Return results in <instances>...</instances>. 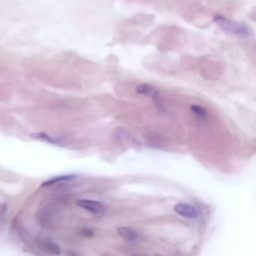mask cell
I'll list each match as a JSON object with an SVG mask.
<instances>
[{
	"label": "cell",
	"instance_id": "cell-1",
	"mask_svg": "<svg viewBox=\"0 0 256 256\" xmlns=\"http://www.w3.org/2000/svg\"><path fill=\"white\" fill-rule=\"evenodd\" d=\"M215 22H217L224 30L230 32V33H232V34L239 35V36H246L248 34V31H247L246 27L240 25L237 22L229 20L225 17L217 16V17H215Z\"/></svg>",
	"mask_w": 256,
	"mask_h": 256
},
{
	"label": "cell",
	"instance_id": "cell-2",
	"mask_svg": "<svg viewBox=\"0 0 256 256\" xmlns=\"http://www.w3.org/2000/svg\"><path fill=\"white\" fill-rule=\"evenodd\" d=\"M76 204L80 208L87 210V211L94 213V214H101L105 209V207L103 206L102 203H100L98 201L90 200V199H79L76 202Z\"/></svg>",
	"mask_w": 256,
	"mask_h": 256
},
{
	"label": "cell",
	"instance_id": "cell-3",
	"mask_svg": "<svg viewBox=\"0 0 256 256\" xmlns=\"http://www.w3.org/2000/svg\"><path fill=\"white\" fill-rule=\"evenodd\" d=\"M117 233L125 240L127 241H133L137 238V232L135 230H133L130 227H126V226H121L117 228Z\"/></svg>",
	"mask_w": 256,
	"mask_h": 256
},
{
	"label": "cell",
	"instance_id": "cell-4",
	"mask_svg": "<svg viewBox=\"0 0 256 256\" xmlns=\"http://www.w3.org/2000/svg\"><path fill=\"white\" fill-rule=\"evenodd\" d=\"M137 93L145 95V96H149V97H152L153 99H157V95H158V91L151 85L148 84H142L140 86H138L137 88Z\"/></svg>",
	"mask_w": 256,
	"mask_h": 256
},
{
	"label": "cell",
	"instance_id": "cell-5",
	"mask_svg": "<svg viewBox=\"0 0 256 256\" xmlns=\"http://www.w3.org/2000/svg\"><path fill=\"white\" fill-rule=\"evenodd\" d=\"M43 249H45L46 251H48L53 255H59L61 253L60 247L55 242L48 239L43 240Z\"/></svg>",
	"mask_w": 256,
	"mask_h": 256
},
{
	"label": "cell",
	"instance_id": "cell-6",
	"mask_svg": "<svg viewBox=\"0 0 256 256\" xmlns=\"http://www.w3.org/2000/svg\"><path fill=\"white\" fill-rule=\"evenodd\" d=\"M75 178L74 175H63V176H60V177H56V178H53V179H50L48 181H46L45 183H43V186H47V185H52V184H55V183H58V182H63V181H67V180H71Z\"/></svg>",
	"mask_w": 256,
	"mask_h": 256
},
{
	"label": "cell",
	"instance_id": "cell-7",
	"mask_svg": "<svg viewBox=\"0 0 256 256\" xmlns=\"http://www.w3.org/2000/svg\"><path fill=\"white\" fill-rule=\"evenodd\" d=\"M31 136L34 137V138L41 139V140H43V141H48V142L53 143V144H59V142H58L57 140H55L53 137H51V136H49L48 134H45V133H43V132L34 133V134H32Z\"/></svg>",
	"mask_w": 256,
	"mask_h": 256
},
{
	"label": "cell",
	"instance_id": "cell-8",
	"mask_svg": "<svg viewBox=\"0 0 256 256\" xmlns=\"http://www.w3.org/2000/svg\"><path fill=\"white\" fill-rule=\"evenodd\" d=\"M67 256H80V255H79V254H77V253H75V252H72V251H70V252H68Z\"/></svg>",
	"mask_w": 256,
	"mask_h": 256
}]
</instances>
